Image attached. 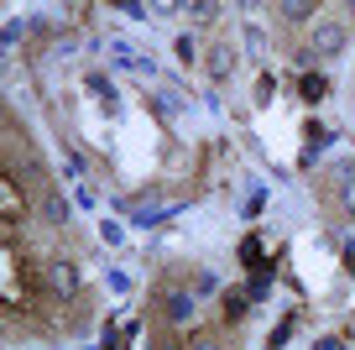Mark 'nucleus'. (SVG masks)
Instances as JSON below:
<instances>
[{
	"mask_svg": "<svg viewBox=\"0 0 355 350\" xmlns=\"http://www.w3.org/2000/svg\"><path fill=\"white\" fill-rule=\"evenodd\" d=\"M193 350H209V345H193Z\"/></svg>",
	"mask_w": 355,
	"mask_h": 350,
	"instance_id": "nucleus-1",
	"label": "nucleus"
}]
</instances>
